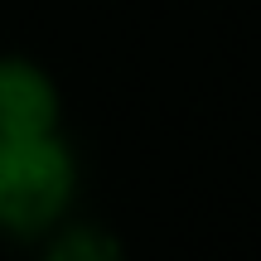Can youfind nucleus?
I'll list each match as a JSON object with an SVG mask.
<instances>
[{
    "label": "nucleus",
    "mask_w": 261,
    "mask_h": 261,
    "mask_svg": "<svg viewBox=\"0 0 261 261\" xmlns=\"http://www.w3.org/2000/svg\"><path fill=\"white\" fill-rule=\"evenodd\" d=\"M83 165L58 130L0 136V237L39 247L77 208Z\"/></svg>",
    "instance_id": "1"
},
{
    "label": "nucleus",
    "mask_w": 261,
    "mask_h": 261,
    "mask_svg": "<svg viewBox=\"0 0 261 261\" xmlns=\"http://www.w3.org/2000/svg\"><path fill=\"white\" fill-rule=\"evenodd\" d=\"M63 126V87L39 58L0 54V136Z\"/></svg>",
    "instance_id": "2"
},
{
    "label": "nucleus",
    "mask_w": 261,
    "mask_h": 261,
    "mask_svg": "<svg viewBox=\"0 0 261 261\" xmlns=\"http://www.w3.org/2000/svg\"><path fill=\"white\" fill-rule=\"evenodd\" d=\"M39 247L48 256H58V261H112V256H121V242L112 232H102L97 223H87V218H68Z\"/></svg>",
    "instance_id": "3"
}]
</instances>
